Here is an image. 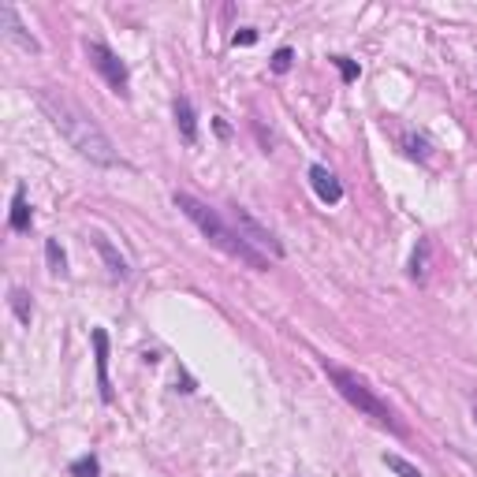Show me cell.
Instances as JSON below:
<instances>
[{
  "mask_svg": "<svg viewBox=\"0 0 477 477\" xmlns=\"http://www.w3.org/2000/svg\"><path fill=\"white\" fill-rule=\"evenodd\" d=\"M34 98H37V108L45 112L49 123L60 131V139L79 157H86L90 164H101V168H116L120 164V154H116V146H112V139L93 123V116L86 108H79L68 98V93L52 90V86H42Z\"/></svg>",
  "mask_w": 477,
  "mask_h": 477,
  "instance_id": "obj_1",
  "label": "cell"
},
{
  "mask_svg": "<svg viewBox=\"0 0 477 477\" xmlns=\"http://www.w3.org/2000/svg\"><path fill=\"white\" fill-rule=\"evenodd\" d=\"M176 209L179 213L198 227V232L217 246V250H224L227 258H235V261H242L246 269H254V273H265L269 269V258H265L261 250H254L250 242H246L242 235H239V227H232V224H224V217L217 213V209H209L202 198H195V195H187V190H176Z\"/></svg>",
  "mask_w": 477,
  "mask_h": 477,
  "instance_id": "obj_2",
  "label": "cell"
},
{
  "mask_svg": "<svg viewBox=\"0 0 477 477\" xmlns=\"http://www.w3.org/2000/svg\"><path fill=\"white\" fill-rule=\"evenodd\" d=\"M324 373H329V380H332V388L347 399V403L362 414V417H370V422H377L380 429H388V433H395V436H403L407 429L395 422V414H392V407L380 399L366 380H362L358 373H351V370H343V366H336V362H329L324 358Z\"/></svg>",
  "mask_w": 477,
  "mask_h": 477,
  "instance_id": "obj_3",
  "label": "cell"
},
{
  "mask_svg": "<svg viewBox=\"0 0 477 477\" xmlns=\"http://www.w3.org/2000/svg\"><path fill=\"white\" fill-rule=\"evenodd\" d=\"M86 60H90V68L112 86V93L127 98V93H131V71H127V64H123L105 42H86Z\"/></svg>",
  "mask_w": 477,
  "mask_h": 477,
  "instance_id": "obj_4",
  "label": "cell"
},
{
  "mask_svg": "<svg viewBox=\"0 0 477 477\" xmlns=\"http://www.w3.org/2000/svg\"><path fill=\"white\" fill-rule=\"evenodd\" d=\"M232 220L239 227V235L254 246V250H261L265 258H283V242L265 227L258 217H250V209H242V205H232Z\"/></svg>",
  "mask_w": 477,
  "mask_h": 477,
  "instance_id": "obj_5",
  "label": "cell"
},
{
  "mask_svg": "<svg viewBox=\"0 0 477 477\" xmlns=\"http://www.w3.org/2000/svg\"><path fill=\"white\" fill-rule=\"evenodd\" d=\"M0 23H4V37L12 45H19L23 52H42V45H37V37L27 30V23L19 19L15 4H0Z\"/></svg>",
  "mask_w": 477,
  "mask_h": 477,
  "instance_id": "obj_6",
  "label": "cell"
},
{
  "mask_svg": "<svg viewBox=\"0 0 477 477\" xmlns=\"http://www.w3.org/2000/svg\"><path fill=\"white\" fill-rule=\"evenodd\" d=\"M310 187H314V195H317L324 205L343 202V183L336 179V171H329L324 164H310Z\"/></svg>",
  "mask_w": 477,
  "mask_h": 477,
  "instance_id": "obj_7",
  "label": "cell"
},
{
  "mask_svg": "<svg viewBox=\"0 0 477 477\" xmlns=\"http://www.w3.org/2000/svg\"><path fill=\"white\" fill-rule=\"evenodd\" d=\"M90 239H93V250L101 254V261H105L108 276H112V280H127V276H131V265H127V258H123V254L116 250V246H112V242L101 235V232H98V235H90Z\"/></svg>",
  "mask_w": 477,
  "mask_h": 477,
  "instance_id": "obj_8",
  "label": "cell"
},
{
  "mask_svg": "<svg viewBox=\"0 0 477 477\" xmlns=\"http://www.w3.org/2000/svg\"><path fill=\"white\" fill-rule=\"evenodd\" d=\"M93 351H98V388L101 403H112V380H108V332L93 329Z\"/></svg>",
  "mask_w": 477,
  "mask_h": 477,
  "instance_id": "obj_9",
  "label": "cell"
},
{
  "mask_svg": "<svg viewBox=\"0 0 477 477\" xmlns=\"http://www.w3.org/2000/svg\"><path fill=\"white\" fill-rule=\"evenodd\" d=\"M171 112H176V127L187 146H198V116H195V105H190L187 98H176V105H171Z\"/></svg>",
  "mask_w": 477,
  "mask_h": 477,
  "instance_id": "obj_10",
  "label": "cell"
},
{
  "mask_svg": "<svg viewBox=\"0 0 477 477\" xmlns=\"http://www.w3.org/2000/svg\"><path fill=\"white\" fill-rule=\"evenodd\" d=\"M12 232H30V224H34V213H30V205H27V187L19 183L15 187V195H12Z\"/></svg>",
  "mask_w": 477,
  "mask_h": 477,
  "instance_id": "obj_11",
  "label": "cell"
},
{
  "mask_svg": "<svg viewBox=\"0 0 477 477\" xmlns=\"http://www.w3.org/2000/svg\"><path fill=\"white\" fill-rule=\"evenodd\" d=\"M399 146H403V154L410 161H429L433 157V146L425 135H417V131H399Z\"/></svg>",
  "mask_w": 477,
  "mask_h": 477,
  "instance_id": "obj_12",
  "label": "cell"
},
{
  "mask_svg": "<svg viewBox=\"0 0 477 477\" xmlns=\"http://www.w3.org/2000/svg\"><path fill=\"white\" fill-rule=\"evenodd\" d=\"M8 306H12V314L19 317V324H30L34 302H30V291H27V288H12V291H8Z\"/></svg>",
  "mask_w": 477,
  "mask_h": 477,
  "instance_id": "obj_13",
  "label": "cell"
},
{
  "mask_svg": "<svg viewBox=\"0 0 477 477\" xmlns=\"http://www.w3.org/2000/svg\"><path fill=\"white\" fill-rule=\"evenodd\" d=\"M45 258H49V273L52 276H68V254H64V246L56 239L45 242Z\"/></svg>",
  "mask_w": 477,
  "mask_h": 477,
  "instance_id": "obj_14",
  "label": "cell"
},
{
  "mask_svg": "<svg viewBox=\"0 0 477 477\" xmlns=\"http://www.w3.org/2000/svg\"><path fill=\"white\" fill-rule=\"evenodd\" d=\"M425 258H429V239H422L417 242V250H414V258H410V276L417 280V283H425Z\"/></svg>",
  "mask_w": 477,
  "mask_h": 477,
  "instance_id": "obj_15",
  "label": "cell"
},
{
  "mask_svg": "<svg viewBox=\"0 0 477 477\" xmlns=\"http://www.w3.org/2000/svg\"><path fill=\"white\" fill-rule=\"evenodd\" d=\"M71 477H101L98 455H83V459H75L71 463Z\"/></svg>",
  "mask_w": 477,
  "mask_h": 477,
  "instance_id": "obj_16",
  "label": "cell"
},
{
  "mask_svg": "<svg viewBox=\"0 0 477 477\" xmlns=\"http://www.w3.org/2000/svg\"><path fill=\"white\" fill-rule=\"evenodd\" d=\"M385 466H388L395 477H422V470H417L414 463H407V459H399V455H385Z\"/></svg>",
  "mask_w": 477,
  "mask_h": 477,
  "instance_id": "obj_17",
  "label": "cell"
},
{
  "mask_svg": "<svg viewBox=\"0 0 477 477\" xmlns=\"http://www.w3.org/2000/svg\"><path fill=\"white\" fill-rule=\"evenodd\" d=\"M332 64L339 68V75H343V79H347V83H354L358 75H362V68L351 60V56H332Z\"/></svg>",
  "mask_w": 477,
  "mask_h": 477,
  "instance_id": "obj_18",
  "label": "cell"
},
{
  "mask_svg": "<svg viewBox=\"0 0 477 477\" xmlns=\"http://www.w3.org/2000/svg\"><path fill=\"white\" fill-rule=\"evenodd\" d=\"M291 60H295V52H291L288 45L276 49V52H273V71H276V75H288V71H291Z\"/></svg>",
  "mask_w": 477,
  "mask_h": 477,
  "instance_id": "obj_19",
  "label": "cell"
},
{
  "mask_svg": "<svg viewBox=\"0 0 477 477\" xmlns=\"http://www.w3.org/2000/svg\"><path fill=\"white\" fill-rule=\"evenodd\" d=\"M254 42H258V30H250V27H242L235 34V45H254Z\"/></svg>",
  "mask_w": 477,
  "mask_h": 477,
  "instance_id": "obj_20",
  "label": "cell"
},
{
  "mask_svg": "<svg viewBox=\"0 0 477 477\" xmlns=\"http://www.w3.org/2000/svg\"><path fill=\"white\" fill-rule=\"evenodd\" d=\"M473 422H477V399H473Z\"/></svg>",
  "mask_w": 477,
  "mask_h": 477,
  "instance_id": "obj_21",
  "label": "cell"
}]
</instances>
